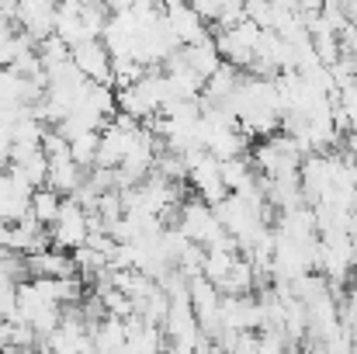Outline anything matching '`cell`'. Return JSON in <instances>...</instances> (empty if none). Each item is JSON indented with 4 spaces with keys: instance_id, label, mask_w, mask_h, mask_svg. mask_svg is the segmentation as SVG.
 Masks as SVG:
<instances>
[{
    "instance_id": "cell-21",
    "label": "cell",
    "mask_w": 357,
    "mask_h": 354,
    "mask_svg": "<svg viewBox=\"0 0 357 354\" xmlns=\"http://www.w3.org/2000/svg\"><path fill=\"white\" fill-rule=\"evenodd\" d=\"M0 320H3V316H0Z\"/></svg>"
},
{
    "instance_id": "cell-4",
    "label": "cell",
    "mask_w": 357,
    "mask_h": 354,
    "mask_svg": "<svg viewBox=\"0 0 357 354\" xmlns=\"http://www.w3.org/2000/svg\"><path fill=\"white\" fill-rule=\"evenodd\" d=\"M80 181H84V167H80L70 153L49 156V174H45V184H49V188H56L63 198H70Z\"/></svg>"
},
{
    "instance_id": "cell-5",
    "label": "cell",
    "mask_w": 357,
    "mask_h": 354,
    "mask_svg": "<svg viewBox=\"0 0 357 354\" xmlns=\"http://www.w3.org/2000/svg\"><path fill=\"white\" fill-rule=\"evenodd\" d=\"M91 330V337H94V351H125V320L121 316H112V313H105L98 323H91L87 327Z\"/></svg>"
},
{
    "instance_id": "cell-3",
    "label": "cell",
    "mask_w": 357,
    "mask_h": 354,
    "mask_svg": "<svg viewBox=\"0 0 357 354\" xmlns=\"http://www.w3.org/2000/svg\"><path fill=\"white\" fill-rule=\"evenodd\" d=\"M163 17H167V24H170V31L177 35L181 45H191V42L212 35L208 21H205L188 0H170V3H163Z\"/></svg>"
},
{
    "instance_id": "cell-1",
    "label": "cell",
    "mask_w": 357,
    "mask_h": 354,
    "mask_svg": "<svg viewBox=\"0 0 357 354\" xmlns=\"http://www.w3.org/2000/svg\"><path fill=\"white\" fill-rule=\"evenodd\" d=\"M45 230H49V243H52V246L73 250V246H80V243L87 239V233H91V212H87L84 205H77L73 198H63L56 219H52Z\"/></svg>"
},
{
    "instance_id": "cell-19",
    "label": "cell",
    "mask_w": 357,
    "mask_h": 354,
    "mask_svg": "<svg viewBox=\"0 0 357 354\" xmlns=\"http://www.w3.org/2000/svg\"><path fill=\"white\" fill-rule=\"evenodd\" d=\"M31 3H38V7H59V0H31Z\"/></svg>"
},
{
    "instance_id": "cell-12",
    "label": "cell",
    "mask_w": 357,
    "mask_h": 354,
    "mask_svg": "<svg viewBox=\"0 0 357 354\" xmlns=\"http://www.w3.org/2000/svg\"><path fill=\"white\" fill-rule=\"evenodd\" d=\"M98 139H101V128H84V132H77V135H70V156L84 167V170H91L94 167V156H98Z\"/></svg>"
},
{
    "instance_id": "cell-10",
    "label": "cell",
    "mask_w": 357,
    "mask_h": 354,
    "mask_svg": "<svg viewBox=\"0 0 357 354\" xmlns=\"http://www.w3.org/2000/svg\"><path fill=\"white\" fill-rule=\"evenodd\" d=\"M115 101H119V112H125V115H132V118H149L156 108L149 105V98L142 94V87H139V80L135 84H128V87H119L115 91Z\"/></svg>"
},
{
    "instance_id": "cell-9",
    "label": "cell",
    "mask_w": 357,
    "mask_h": 354,
    "mask_svg": "<svg viewBox=\"0 0 357 354\" xmlns=\"http://www.w3.org/2000/svg\"><path fill=\"white\" fill-rule=\"evenodd\" d=\"M52 31H56L66 45H77V42L91 38V35H87V28H84V21H80V14H77V7H56Z\"/></svg>"
},
{
    "instance_id": "cell-17",
    "label": "cell",
    "mask_w": 357,
    "mask_h": 354,
    "mask_svg": "<svg viewBox=\"0 0 357 354\" xmlns=\"http://www.w3.org/2000/svg\"><path fill=\"white\" fill-rule=\"evenodd\" d=\"M101 3H105L112 14H121V10H128V7H132V0H101Z\"/></svg>"
},
{
    "instance_id": "cell-16",
    "label": "cell",
    "mask_w": 357,
    "mask_h": 354,
    "mask_svg": "<svg viewBox=\"0 0 357 354\" xmlns=\"http://www.w3.org/2000/svg\"><path fill=\"white\" fill-rule=\"evenodd\" d=\"M337 101H340V108H344V115H347V132H357V84L340 87Z\"/></svg>"
},
{
    "instance_id": "cell-13",
    "label": "cell",
    "mask_w": 357,
    "mask_h": 354,
    "mask_svg": "<svg viewBox=\"0 0 357 354\" xmlns=\"http://www.w3.org/2000/svg\"><path fill=\"white\" fill-rule=\"evenodd\" d=\"M77 14H80V21H84V28H87V35H91V38H101L105 21L112 17V10H108L101 0H84V3L77 7Z\"/></svg>"
},
{
    "instance_id": "cell-11",
    "label": "cell",
    "mask_w": 357,
    "mask_h": 354,
    "mask_svg": "<svg viewBox=\"0 0 357 354\" xmlns=\"http://www.w3.org/2000/svg\"><path fill=\"white\" fill-rule=\"evenodd\" d=\"M59 205H63V195H59L56 188H49V184H38V188L31 191V216H35L42 226H49V223L56 219Z\"/></svg>"
},
{
    "instance_id": "cell-15",
    "label": "cell",
    "mask_w": 357,
    "mask_h": 354,
    "mask_svg": "<svg viewBox=\"0 0 357 354\" xmlns=\"http://www.w3.org/2000/svg\"><path fill=\"white\" fill-rule=\"evenodd\" d=\"M35 49H38V59H42V66H52V63H59V59H66L70 56V45L52 31V35H45L42 42H35Z\"/></svg>"
},
{
    "instance_id": "cell-2",
    "label": "cell",
    "mask_w": 357,
    "mask_h": 354,
    "mask_svg": "<svg viewBox=\"0 0 357 354\" xmlns=\"http://www.w3.org/2000/svg\"><path fill=\"white\" fill-rule=\"evenodd\" d=\"M70 59L80 66V73L94 84H112V52L101 38H84L70 45Z\"/></svg>"
},
{
    "instance_id": "cell-18",
    "label": "cell",
    "mask_w": 357,
    "mask_h": 354,
    "mask_svg": "<svg viewBox=\"0 0 357 354\" xmlns=\"http://www.w3.org/2000/svg\"><path fill=\"white\" fill-rule=\"evenodd\" d=\"M10 167V149H0V170Z\"/></svg>"
},
{
    "instance_id": "cell-6",
    "label": "cell",
    "mask_w": 357,
    "mask_h": 354,
    "mask_svg": "<svg viewBox=\"0 0 357 354\" xmlns=\"http://www.w3.org/2000/svg\"><path fill=\"white\" fill-rule=\"evenodd\" d=\"M215 288H219L222 295H253L257 278H253V264H250V257L239 253L236 260H233V267L222 274V281H219Z\"/></svg>"
},
{
    "instance_id": "cell-7",
    "label": "cell",
    "mask_w": 357,
    "mask_h": 354,
    "mask_svg": "<svg viewBox=\"0 0 357 354\" xmlns=\"http://www.w3.org/2000/svg\"><path fill=\"white\" fill-rule=\"evenodd\" d=\"M219 174H222L226 191H243V188H250V184L257 181V170H253V163H250V153L219 160Z\"/></svg>"
},
{
    "instance_id": "cell-8",
    "label": "cell",
    "mask_w": 357,
    "mask_h": 354,
    "mask_svg": "<svg viewBox=\"0 0 357 354\" xmlns=\"http://www.w3.org/2000/svg\"><path fill=\"white\" fill-rule=\"evenodd\" d=\"M181 52H184V59H188L202 77H208V73L222 63V56H219V49H215V38H212V35H205V38H198V42H191V45H181Z\"/></svg>"
},
{
    "instance_id": "cell-20",
    "label": "cell",
    "mask_w": 357,
    "mask_h": 354,
    "mask_svg": "<svg viewBox=\"0 0 357 354\" xmlns=\"http://www.w3.org/2000/svg\"><path fill=\"white\" fill-rule=\"evenodd\" d=\"M351 239H354V271H357V226H354V233H351Z\"/></svg>"
},
{
    "instance_id": "cell-14",
    "label": "cell",
    "mask_w": 357,
    "mask_h": 354,
    "mask_svg": "<svg viewBox=\"0 0 357 354\" xmlns=\"http://www.w3.org/2000/svg\"><path fill=\"white\" fill-rule=\"evenodd\" d=\"M101 295V302H105V313H112V316H121V320H128L132 313H135V302L121 292V288H105V292H98Z\"/></svg>"
}]
</instances>
